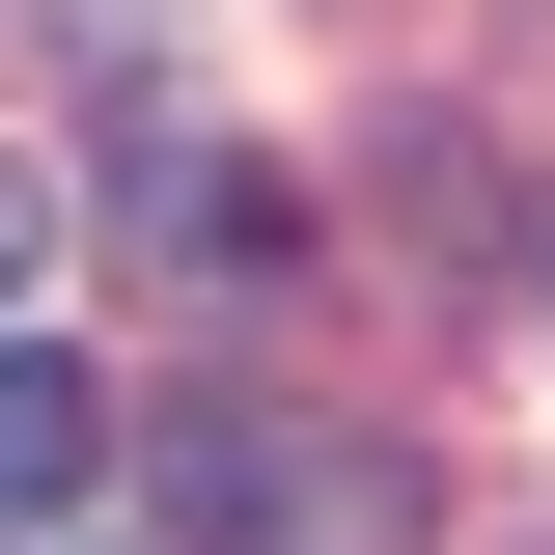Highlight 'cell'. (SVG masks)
<instances>
[{
    "label": "cell",
    "instance_id": "obj_1",
    "mask_svg": "<svg viewBox=\"0 0 555 555\" xmlns=\"http://www.w3.org/2000/svg\"><path fill=\"white\" fill-rule=\"evenodd\" d=\"M167 500H195L222 555H389V528H416L389 444H306V416H195V444H167Z\"/></svg>",
    "mask_w": 555,
    "mask_h": 555
},
{
    "label": "cell",
    "instance_id": "obj_3",
    "mask_svg": "<svg viewBox=\"0 0 555 555\" xmlns=\"http://www.w3.org/2000/svg\"><path fill=\"white\" fill-rule=\"evenodd\" d=\"M112 195H139V250H250V167H222V139H139Z\"/></svg>",
    "mask_w": 555,
    "mask_h": 555
},
{
    "label": "cell",
    "instance_id": "obj_2",
    "mask_svg": "<svg viewBox=\"0 0 555 555\" xmlns=\"http://www.w3.org/2000/svg\"><path fill=\"white\" fill-rule=\"evenodd\" d=\"M83 473H112V389L0 334V528H28V500H83Z\"/></svg>",
    "mask_w": 555,
    "mask_h": 555
},
{
    "label": "cell",
    "instance_id": "obj_4",
    "mask_svg": "<svg viewBox=\"0 0 555 555\" xmlns=\"http://www.w3.org/2000/svg\"><path fill=\"white\" fill-rule=\"evenodd\" d=\"M28 250H56V222H28V167H0V306H28Z\"/></svg>",
    "mask_w": 555,
    "mask_h": 555
}]
</instances>
